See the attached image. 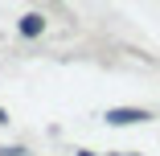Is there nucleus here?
<instances>
[{
    "label": "nucleus",
    "instance_id": "1",
    "mask_svg": "<svg viewBox=\"0 0 160 156\" xmlns=\"http://www.w3.org/2000/svg\"><path fill=\"white\" fill-rule=\"evenodd\" d=\"M144 119H152L148 111H136V107H111L107 111V123L111 128H132V123H144Z\"/></svg>",
    "mask_w": 160,
    "mask_h": 156
},
{
    "label": "nucleus",
    "instance_id": "3",
    "mask_svg": "<svg viewBox=\"0 0 160 156\" xmlns=\"http://www.w3.org/2000/svg\"><path fill=\"white\" fill-rule=\"evenodd\" d=\"M0 123H8V111H4V107H0Z\"/></svg>",
    "mask_w": 160,
    "mask_h": 156
},
{
    "label": "nucleus",
    "instance_id": "2",
    "mask_svg": "<svg viewBox=\"0 0 160 156\" xmlns=\"http://www.w3.org/2000/svg\"><path fill=\"white\" fill-rule=\"evenodd\" d=\"M41 29H45V21H41L37 13H29V17H21V33H25V37H37Z\"/></svg>",
    "mask_w": 160,
    "mask_h": 156
}]
</instances>
